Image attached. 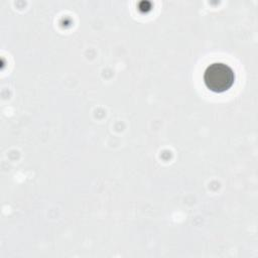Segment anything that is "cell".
<instances>
[{"label":"cell","mask_w":258,"mask_h":258,"mask_svg":"<svg viewBox=\"0 0 258 258\" xmlns=\"http://www.w3.org/2000/svg\"><path fill=\"white\" fill-rule=\"evenodd\" d=\"M234 71L224 62H213L207 67L204 73L206 87L215 93H223L229 90L234 84Z\"/></svg>","instance_id":"6da1fadb"}]
</instances>
